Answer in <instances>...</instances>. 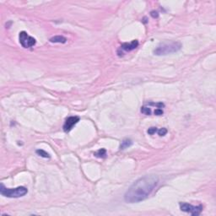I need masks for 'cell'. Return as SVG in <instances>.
<instances>
[{"label": "cell", "instance_id": "2e32d148", "mask_svg": "<svg viewBox=\"0 0 216 216\" xmlns=\"http://www.w3.org/2000/svg\"><path fill=\"white\" fill-rule=\"evenodd\" d=\"M150 15H151L153 18H157V17L159 16L158 12H156V11H152V12L150 13Z\"/></svg>", "mask_w": 216, "mask_h": 216}, {"label": "cell", "instance_id": "52a82bcc", "mask_svg": "<svg viewBox=\"0 0 216 216\" xmlns=\"http://www.w3.org/2000/svg\"><path fill=\"white\" fill-rule=\"evenodd\" d=\"M138 46H139V42H138L137 40H133V41H132V42H129V43H123L120 47L119 50L118 51V52L122 51V52L119 53L118 55L121 56L122 53V52H130V51H133V50H134L135 48H137Z\"/></svg>", "mask_w": 216, "mask_h": 216}, {"label": "cell", "instance_id": "7a4b0ae2", "mask_svg": "<svg viewBox=\"0 0 216 216\" xmlns=\"http://www.w3.org/2000/svg\"><path fill=\"white\" fill-rule=\"evenodd\" d=\"M182 48L181 42H170L166 43H162L159 45L154 50V54L156 56H165L171 53L177 52Z\"/></svg>", "mask_w": 216, "mask_h": 216}, {"label": "cell", "instance_id": "ba28073f", "mask_svg": "<svg viewBox=\"0 0 216 216\" xmlns=\"http://www.w3.org/2000/svg\"><path fill=\"white\" fill-rule=\"evenodd\" d=\"M49 41L52 43H65L67 42V39H66V37H64L63 36H55L50 38Z\"/></svg>", "mask_w": 216, "mask_h": 216}, {"label": "cell", "instance_id": "5bb4252c", "mask_svg": "<svg viewBox=\"0 0 216 216\" xmlns=\"http://www.w3.org/2000/svg\"><path fill=\"white\" fill-rule=\"evenodd\" d=\"M157 132H158V134H159L160 136H165V135L167 133V129L165 128V127H162V128H161L160 130H158Z\"/></svg>", "mask_w": 216, "mask_h": 216}, {"label": "cell", "instance_id": "8992f818", "mask_svg": "<svg viewBox=\"0 0 216 216\" xmlns=\"http://www.w3.org/2000/svg\"><path fill=\"white\" fill-rule=\"evenodd\" d=\"M79 122V117L73 116V117H69V118H68L65 120V122H64L63 127L64 132L68 133V132L71 131L74 125H76Z\"/></svg>", "mask_w": 216, "mask_h": 216}, {"label": "cell", "instance_id": "7c38bea8", "mask_svg": "<svg viewBox=\"0 0 216 216\" xmlns=\"http://www.w3.org/2000/svg\"><path fill=\"white\" fill-rule=\"evenodd\" d=\"M141 112L144 113L145 115H150L151 114V110L149 107H147V106H142L141 107Z\"/></svg>", "mask_w": 216, "mask_h": 216}, {"label": "cell", "instance_id": "3957f363", "mask_svg": "<svg viewBox=\"0 0 216 216\" xmlns=\"http://www.w3.org/2000/svg\"><path fill=\"white\" fill-rule=\"evenodd\" d=\"M28 189L24 187H18L15 188H4L3 184H1L0 193L7 198H20L27 194Z\"/></svg>", "mask_w": 216, "mask_h": 216}, {"label": "cell", "instance_id": "6da1fadb", "mask_svg": "<svg viewBox=\"0 0 216 216\" xmlns=\"http://www.w3.org/2000/svg\"><path fill=\"white\" fill-rule=\"evenodd\" d=\"M158 182L159 177L155 175H147L139 178L125 192V202L135 203L144 201L152 193Z\"/></svg>", "mask_w": 216, "mask_h": 216}, {"label": "cell", "instance_id": "9c48e42d", "mask_svg": "<svg viewBox=\"0 0 216 216\" xmlns=\"http://www.w3.org/2000/svg\"><path fill=\"white\" fill-rule=\"evenodd\" d=\"M132 144H133L132 140H130L128 139H126L122 141V144L120 145V149H125L128 148L129 146H131Z\"/></svg>", "mask_w": 216, "mask_h": 216}, {"label": "cell", "instance_id": "277c9868", "mask_svg": "<svg viewBox=\"0 0 216 216\" xmlns=\"http://www.w3.org/2000/svg\"><path fill=\"white\" fill-rule=\"evenodd\" d=\"M180 209L182 211L188 213L193 216H198L201 214L203 211V206L198 205V206H193L192 204H189L188 203H179Z\"/></svg>", "mask_w": 216, "mask_h": 216}, {"label": "cell", "instance_id": "4fadbf2b", "mask_svg": "<svg viewBox=\"0 0 216 216\" xmlns=\"http://www.w3.org/2000/svg\"><path fill=\"white\" fill-rule=\"evenodd\" d=\"M157 131H158V130H157V127H149V128L148 129L147 133H148L149 135H153V134H155Z\"/></svg>", "mask_w": 216, "mask_h": 216}, {"label": "cell", "instance_id": "8fae6325", "mask_svg": "<svg viewBox=\"0 0 216 216\" xmlns=\"http://www.w3.org/2000/svg\"><path fill=\"white\" fill-rule=\"evenodd\" d=\"M36 153L38 155H40V156H42V157H43V158H50V155L47 153L45 150H43V149H37L36 151Z\"/></svg>", "mask_w": 216, "mask_h": 216}, {"label": "cell", "instance_id": "9a60e30c", "mask_svg": "<svg viewBox=\"0 0 216 216\" xmlns=\"http://www.w3.org/2000/svg\"><path fill=\"white\" fill-rule=\"evenodd\" d=\"M155 115H156V116H161L163 113H164V112H163V110L162 109H161V108H157V109H155Z\"/></svg>", "mask_w": 216, "mask_h": 216}, {"label": "cell", "instance_id": "5b68a950", "mask_svg": "<svg viewBox=\"0 0 216 216\" xmlns=\"http://www.w3.org/2000/svg\"><path fill=\"white\" fill-rule=\"evenodd\" d=\"M19 40L20 45L24 48H29L36 45V39L30 36H29L25 31L20 32L19 35Z\"/></svg>", "mask_w": 216, "mask_h": 216}, {"label": "cell", "instance_id": "30bf717a", "mask_svg": "<svg viewBox=\"0 0 216 216\" xmlns=\"http://www.w3.org/2000/svg\"><path fill=\"white\" fill-rule=\"evenodd\" d=\"M94 155L98 158H105L106 155V150L105 149H100L94 153Z\"/></svg>", "mask_w": 216, "mask_h": 216}]
</instances>
